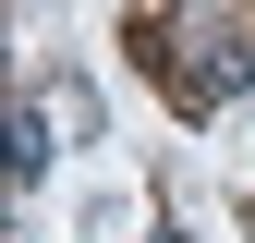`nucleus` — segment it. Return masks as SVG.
<instances>
[{"label":"nucleus","instance_id":"obj_1","mask_svg":"<svg viewBox=\"0 0 255 243\" xmlns=\"http://www.w3.org/2000/svg\"><path fill=\"white\" fill-rule=\"evenodd\" d=\"M158 243H182V231H158Z\"/></svg>","mask_w":255,"mask_h":243}]
</instances>
